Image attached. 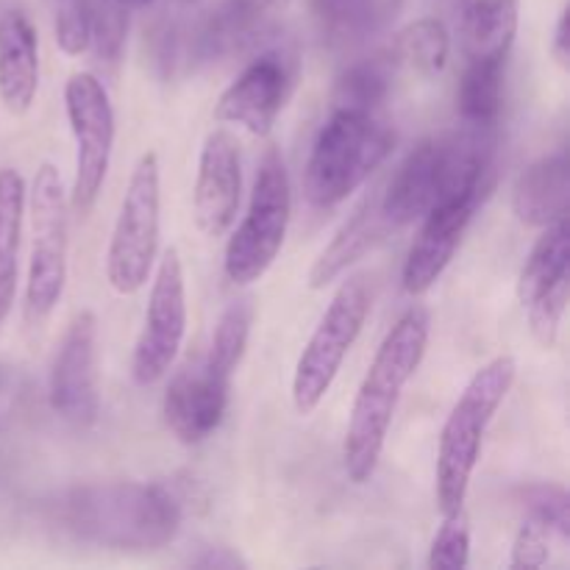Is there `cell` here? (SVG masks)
<instances>
[{
	"mask_svg": "<svg viewBox=\"0 0 570 570\" xmlns=\"http://www.w3.org/2000/svg\"><path fill=\"white\" fill-rule=\"evenodd\" d=\"M22 217H26V181L14 167H3L0 170V326L14 306Z\"/></svg>",
	"mask_w": 570,
	"mask_h": 570,
	"instance_id": "obj_21",
	"label": "cell"
},
{
	"mask_svg": "<svg viewBox=\"0 0 570 570\" xmlns=\"http://www.w3.org/2000/svg\"><path fill=\"white\" fill-rule=\"evenodd\" d=\"M295 81H298V59L293 50L284 45L262 50L220 95L215 117L220 122L243 126L254 137H267L287 106Z\"/></svg>",
	"mask_w": 570,
	"mask_h": 570,
	"instance_id": "obj_11",
	"label": "cell"
},
{
	"mask_svg": "<svg viewBox=\"0 0 570 570\" xmlns=\"http://www.w3.org/2000/svg\"><path fill=\"white\" fill-rule=\"evenodd\" d=\"M507 59H468L456 89V109L468 126H499Z\"/></svg>",
	"mask_w": 570,
	"mask_h": 570,
	"instance_id": "obj_24",
	"label": "cell"
},
{
	"mask_svg": "<svg viewBox=\"0 0 570 570\" xmlns=\"http://www.w3.org/2000/svg\"><path fill=\"white\" fill-rule=\"evenodd\" d=\"M98 360V317L92 312H78L50 367V406L76 429L95 426L100 415Z\"/></svg>",
	"mask_w": 570,
	"mask_h": 570,
	"instance_id": "obj_12",
	"label": "cell"
},
{
	"mask_svg": "<svg viewBox=\"0 0 570 570\" xmlns=\"http://www.w3.org/2000/svg\"><path fill=\"white\" fill-rule=\"evenodd\" d=\"M443 193V148L438 139H423L404 161L387 187L379 193V206L393 232L421 220L429 209L440 204Z\"/></svg>",
	"mask_w": 570,
	"mask_h": 570,
	"instance_id": "obj_16",
	"label": "cell"
},
{
	"mask_svg": "<svg viewBox=\"0 0 570 570\" xmlns=\"http://www.w3.org/2000/svg\"><path fill=\"white\" fill-rule=\"evenodd\" d=\"M471 562V521L465 510L445 512L440 532L434 534L432 551H429V568L432 570H462Z\"/></svg>",
	"mask_w": 570,
	"mask_h": 570,
	"instance_id": "obj_30",
	"label": "cell"
},
{
	"mask_svg": "<svg viewBox=\"0 0 570 570\" xmlns=\"http://www.w3.org/2000/svg\"><path fill=\"white\" fill-rule=\"evenodd\" d=\"M65 109L76 139V178L70 204L78 215H89L109 173L115 148V109L104 81L92 72H72L67 78Z\"/></svg>",
	"mask_w": 570,
	"mask_h": 570,
	"instance_id": "obj_9",
	"label": "cell"
},
{
	"mask_svg": "<svg viewBox=\"0 0 570 570\" xmlns=\"http://www.w3.org/2000/svg\"><path fill=\"white\" fill-rule=\"evenodd\" d=\"M243 200V159L237 139L217 128L200 148L198 178L193 189L195 226L206 237H223Z\"/></svg>",
	"mask_w": 570,
	"mask_h": 570,
	"instance_id": "obj_14",
	"label": "cell"
},
{
	"mask_svg": "<svg viewBox=\"0 0 570 570\" xmlns=\"http://www.w3.org/2000/svg\"><path fill=\"white\" fill-rule=\"evenodd\" d=\"M367 315H371V289L365 278L354 276L343 282L295 365L293 404L298 415H312L323 404L345 356L360 340Z\"/></svg>",
	"mask_w": 570,
	"mask_h": 570,
	"instance_id": "obj_7",
	"label": "cell"
},
{
	"mask_svg": "<svg viewBox=\"0 0 570 570\" xmlns=\"http://www.w3.org/2000/svg\"><path fill=\"white\" fill-rule=\"evenodd\" d=\"M53 523L76 543L117 554H150L181 532L184 510L167 484L98 482L65 490L50 504Z\"/></svg>",
	"mask_w": 570,
	"mask_h": 570,
	"instance_id": "obj_1",
	"label": "cell"
},
{
	"mask_svg": "<svg viewBox=\"0 0 570 570\" xmlns=\"http://www.w3.org/2000/svg\"><path fill=\"white\" fill-rule=\"evenodd\" d=\"M56 45L67 56L89 50V3L87 0H53Z\"/></svg>",
	"mask_w": 570,
	"mask_h": 570,
	"instance_id": "obj_33",
	"label": "cell"
},
{
	"mask_svg": "<svg viewBox=\"0 0 570 570\" xmlns=\"http://www.w3.org/2000/svg\"><path fill=\"white\" fill-rule=\"evenodd\" d=\"M232 379L212 371L206 360L187 362L170 379L161 401V415L173 438L184 445H198L217 432L228 410Z\"/></svg>",
	"mask_w": 570,
	"mask_h": 570,
	"instance_id": "obj_13",
	"label": "cell"
},
{
	"mask_svg": "<svg viewBox=\"0 0 570 570\" xmlns=\"http://www.w3.org/2000/svg\"><path fill=\"white\" fill-rule=\"evenodd\" d=\"M512 209L527 226L546 228L570 215V159L566 148L543 156L518 176Z\"/></svg>",
	"mask_w": 570,
	"mask_h": 570,
	"instance_id": "obj_19",
	"label": "cell"
},
{
	"mask_svg": "<svg viewBox=\"0 0 570 570\" xmlns=\"http://www.w3.org/2000/svg\"><path fill=\"white\" fill-rule=\"evenodd\" d=\"M250 323H254V306L248 301H234L217 321L212 345L206 351V365L223 379H234V371L243 362L245 348H248Z\"/></svg>",
	"mask_w": 570,
	"mask_h": 570,
	"instance_id": "obj_27",
	"label": "cell"
},
{
	"mask_svg": "<svg viewBox=\"0 0 570 570\" xmlns=\"http://www.w3.org/2000/svg\"><path fill=\"white\" fill-rule=\"evenodd\" d=\"M159 156L148 150L128 178L106 254V278L117 295L139 293L154 271L159 254Z\"/></svg>",
	"mask_w": 570,
	"mask_h": 570,
	"instance_id": "obj_6",
	"label": "cell"
},
{
	"mask_svg": "<svg viewBox=\"0 0 570 570\" xmlns=\"http://www.w3.org/2000/svg\"><path fill=\"white\" fill-rule=\"evenodd\" d=\"M187 334V287L181 254L167 248L150 287L142 332L131 356V376L139 387H150L167 376Z\"/></svg>",
	"mask_w": 570,
	"mask_h": 570,
	"instance_id": "obj_10",
	"label": "cell"
},
{
	"mask_svg": "<svg viewBox=\"0 0 570 570\" xmlns=\"http://www.w3.org/2000/svg\"><path fill=\"white\" fill-rule=\"evenodd\" d=\"M395 67L399 65L390 53L367 56V59L351 65L334 83L332 109L379 111L393 87Z\"/></svg>",
	"mask_w": 570,
	"mask_h": 570,
	"instance_id": "obj_25",
	"label": "cell"
},
{
	"mask_svg": "<svg viewBox=\"0 0 570 570\" xmlns=\"http://www.w3.org/2000/svg\"><path fill=\"white\" fill-rule=\"evenodd\" d=\"M187 562L193 568H204V570H237L248 566V562H245L237 551L228 549V546H200Z\"/></svg>",
	"mask_w": 570,
	"mask_h": 570,
	"instance_id": "obj_35",
	"label": "cell"
},
{
	"mask_svg": "<svg viewBox=\"0 0 570 570\" xmlns=\"http://www.w3.org/2000/svg\"><path fill=\"white\" fill-rule=\"evenodd\" d=\"M429 326L432 321L423 306L406 309L379 345L362 379L343 443V465L354 484H365L376 473L401 393L426 356Z\"/></svg>",
	"mask_w": 570,
	"mask_h": 570,
	"instance_id": "obj_2",
	"label": "cell"
},
{
	"mask_svg": "<svg viewBox=\"0 0 570 570\" xmlns=\"http://www.w3.org/2000/svg\"><path fill=\"white\" fill-rule=\"evenodd\" d=\"M31 262L26 282V323L39 328L65 295L67 284V198L50 161L39 165L31 195Z\"/></svg>",
	"mask_w": 570,
	"mask_h": 570,
	"instance_id": "obj_8",
	"label": "cell"
},
{
	"mask_svg": "<svg viewBox=\"0 0 570 570\" xmlns=\"http://www.w3.org/2000/svg\"><path fill=\"white\" fill-rule=\"evenodd\" d=\"M570 298V278L560 282L557 287H551L549 293L540 295L534 304H529V328H532L534 340H538L543 348H554L557 340H560V326L562 317H566Z\"/></svg>",
	"mask_w": 570,
	"mask_h": 570,
	"instance_id": "obj_32",
	"label": "cell"
},
{
	"mask_svg": "<svg viewBox=\"0 0 570 570\" xmlns=\"http://www.w3.org/2000/svg\"><path fill=\"white\" fill-rule=\"evenodd\" d=\"M451 53L449 28L438 17H421L401 28L393 39L390 56L395 65H404L415 70L417 76H438L445 70Z\"/></svg>",
	"mask_w": 570,
	"mask_h": 570,
	"instance_id": "obj_26",
	"label": "cell"
},
{
	"mask_svg": "<svg viewBox=\"0 0 570 570\" xmlns=\"http://www.w3.org/2000/svg\"><path fill=\"white\" fill-rule=\"evenodd\" d=\"M312 14L323 37L334 45H354L382 31L393 17L390 0H312Z\"/></svg>",
	"mask_w": 570,
	"mask_h": 570,
	"instance_id": "obj_23",
	"label": "cell"
},
{
	"mask_svg": "<svg viewBox=\"0 0 570 570\" xmlns=\"http://www.w3.org/2000/svg\"><path fill=\"white\" fill-rule=\"evenodd\" d=\"M184 3H187V0H184Z\"/></svg>",
	"mask_w": 570,
	"mask_h": 570,
	"instance_id": "obj_39",
	"label": "cell"
},
{
	"mask_svg": "<svg viewBox=\"0 0 570 570\" xmlns=\"http://www.w3.org/2000/svg\"><path fill=\"white\" fill-rule=\"evenodd\" d=\"M39 89V39L22 11L0 14V100L11 115H26Z\"/></svg>",
	"mask_w": 570,
	"mask_h": 570,
	"instance_id": "obj_17",
	"label": "cell"
},
{
	"mask_svg": "<svg viewBox=\"0 0 570 570\" xmlns=\"http://www.w3.org/2000/svg\"><path fill=\"white\" fill-rule=\"evenodd\" d=\"M387 234H393V226H390L387 217L382 215L379 193L367 195V198L345 217V223L340 226V232L334 234L332 243H328L326 248H323V254L315 259V265H312L309 271V287L323 289L332 282H337L351 265L365 259Z\"/></svg>",
	"mask_w": 570,
	"mask_h": 570,
	"instance_id": "obj_18",
	"label": "cell"
},
{
	"mask_svg": "<svg viewBox=\"0 0 570 570\" xmlns=\"http://www.w3.org/2000/svg\"><path fill=\"white\" fill-rule=\"evenodd\" d=\"M521 6L518 0H473L462 14V50L465 59H510L518 37Z\"/></svg>",
	"mask_w": 570,
	"mask_h": 570,
	"instance_id": "obj_20",
	"label": "cell"
},
{
	"mask_svg": "<svg viewBox=\"0 0 570 570\" xmlns=\"http://www.w3.org/2000/svg\"><path fill=\"white\" fill-rule=\"evenodd\" d=\"M479 206L482 204L473 198H456L438 204L423 215L421 234L412 243L410 256L404 262V273H401L406 293L423 295L440 282Z\"/></svg>",
	"mask_w": 570,
	"mask_h": 570,
	"instance_id": "obj_15",
	"label": "cell"
},
{
	"mask_svg": "<svg viewBox=\"0 0 570 570\" xmlns=\"http://www.w3.org/2000/svg\"><path fill=\"white\" fill-rule=\"evenodd\" d=\"M395 134L376 111L332 109L304 173L306 198L315 209H334L371 178L393 154Z\"/></svg>",
	"mask_w": 570,
	"mask_h": 570,
	"instance_id": "obj_3",
	"label": "cell"
},
{
	"mask_svg": "<svg viewBox=\"0 0 570 570\" xmlns=\"http://www.w3.org/2000/svg\"><path fill=\"white\" fill-rule=\"evenodd\" d=\"M89 3V48L95 59L117 70L126 50L128 9L120 0H87Z\"/></svg>",
	"mask_w": 570,
	"mask_h": 570,
	"instance_id": "obj_28",
	"label": "cell"
},
{
	"mask_svg": "<svg viewBox=\"0 0 570 570\" xmlns=\"http://www.w3.org/2000/svg\"><path fill=\"white\" fill-rule=\"evenodd\" d=\"M523 507L527 518L543 523L549 532L557 534L560 543H570V499L560 484H532L523 490Z\"/></svg>",
	"mask_w": 570,
	"mask_h": 570,
	"instance_id": "obj_31",
	"label": "cell"
},
{
	"mask_svg": "<svg viewBox=\"0 0 570 570\" xmlns=\"http://www.w3.org/2000/svg\"><path fill=\"white\" fill-rule=\"evenodd\" d=\"M278 0H223L220 9L212 14L220 37L228 42V50H239L256 39L259 22Z\"/></svg>",
	"mask_w": 570,
	"mask_h": 570,
	"instance_id": "obj_29",
	"label": "cell"
},
{
	"mask_svg": "<svg viewBox=\"0 0 570 570\" xmlns=\"http://www.w3.org/2000/svg\"><path fill=\"white\" fill-rule=\"evenodd\" d=\"M551 53H554L557 65L566 67L570 65V11L568 6L560 11V20H557L554 28V39H551Z\"/></svg>",
	"mask_w": 570,
	"mask_h": 570,
	"instance_id": "obj_36",
	"label": "cell"
},
{
	"mask_svg": "<svg viewBox=\"0 0 570 570\" xmlns=\"http://www.w3.org/2000/svg\"><path fill=\"white\" fill-rule=\"evenodd\" d=\"M570 278V220L546 226L543 237L534 243L521 278H518V301L523 306L534 304L560 282Z\"/></svg>",
	"mask_w": 570,
	"mask_h": 570,
	"instance_id": "obj_22",
	"label": "cell"
},
{
	"mask_svg": "<svg viewBox=\"0 0 570 570\" xmlns=\"http://www.w3.org/2000/svg\"><path fill=\"white\" fill-rule=\"evenodd\" d=\"M0 384H3V373H0Z\"/></svg>",
	"mask_w": 570,
	"mask_h": 570,
	"instance_id": "obj_38",
	"label": "cell"
},
{
	"mask_svg": "<svg viewBox=\"0 0 570 570\" xmlns=\"http://www.w3.org/2000/svg\"><path fill=\"white\" fill-rule=\"evenodd\" d=\"M289 215H293V189H289L287 167L276 150H267L256 173L248 215L226 245L223 267L228 282L248 287L271 271L287 237Z\"/></svg>",
	"mask_w": 570,
	"mask_h": 570,
	"instance_id": "obj_5",
	"label": "cell"
},
{
	"mask_svg": "<svg viewBox=\"0 0 570 570\" xmlns=\"http://www.w3.org/2000/svg\"><path fill=\"white\" fill-rule=\"evenodd\" d=\"M122 6H126L128 11H134V9H148V6H154L156 0H120Z\"/></svg>",
	"mask_w": 570,
	"mask_h": 570,
	"instance_id": "obj_37",
	"label": "cell"
},
{
	"mask_svg": "<svg viewBox=\"0 0 570 570\" xmlns=\"http://www.w3.org/2000/svg\"><path fill=\"white\" fill-rule=\"evenodd\" d=\"M515 371L512 356H495L482 371L473 373L468 387L456 399L438 449V501L443 515L462 510L465 504L482 454V440L515 382Z\"/></svg>",
	"mask_w": 570,
	"mask_h": 570,
	"instance_id": "obj_4",
	"label": "cell"
},
{
	"mask_svg": "<svg viewBox=\"0 0 570 570\" xmlns=\"http://www.w3.org/2000/svg\"><path fill=\"white\" fill-rule=\"evenodd\" d=\"M557 540L554 532L543 527V523L527 518L521 529L515 534V543H512V560L510 568L515 570H534L549 566L551 557V543Z\"/></svg>",
	"mask_w": 570,
	"mask_h": 570,
	"instance_id": "obj_34",
	"label": "cell"
}]
</instances>
